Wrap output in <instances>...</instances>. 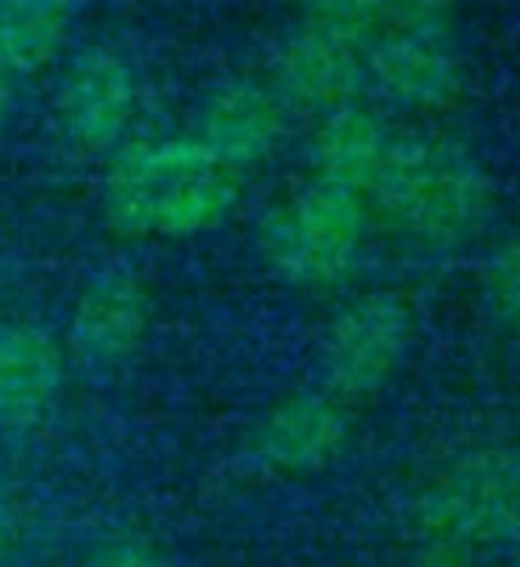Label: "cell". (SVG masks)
I'll use <instances>...</instances> for the list:
<instances>
[{"mask_svg":"<svg viewBox=\"0 0 520 567\" xmlns=\"http://www.w3.org/2000/svg\"><path fill=\"white\" fill-rule=\"evenodd\" d=\"M407 341V316L393 301L375 298L347 312L330 333L326 365L336 386L372 390L397 365Z\"/></svg>","mask_w":520,"mask_h":567,"instance_id":"6","label":"cell"},{"mask_svg":"<svg viewBox=\"0 0 520 567\" xmlns=\"http://www.w3.org/2000/svg\"><path fill=\"white\" fill-rule=\"evenodd\" d=\"M138 114V79L114 50H89L67 68L58 93L64 138L79 153H117Z\"/></svg>","mask_w":520,"mask_h":567,"instance_id":"2","label":"cell"},{"mask_svg":"<svg viewBox=\"0 0 520 567\" xmlns=\"http://www.w3.org/2000/svg\"><path fill=\"white\" fill-rule=\"evenodd\" d=\"M11 536H14V522H11V511L4 507V501H0V557L8 554V546H11Z\"/></svg>","mask_w":520,"mask_h":567,"instance_id":"12","label":"cell"},{"mask_svg":"<svg viewBox=\"0 0 520 567\" xmlns=\"http://www.w3.org/2000/svg\"><path fill=\"white\" fill-rule=\"evenodd\" d=\"M64 383L58 341L29 323L0 319V422L25 425L40 419Z\"/></svg>","mask_w":520,"mask_h":567,"instance_id":"5","label":"cell"},{"mask_svg":"<svg viewBox=\"0 0 520 567\" xmlns=\"http://www.w3.org/2000/svg\"><path fill=\"white\" fill-rule=\"evenodd\" d=\"M354 245L351 206L336 192H312L269 227V259L301 284H326L344 274Z\"/></svg>","mask_w":520,"mask_h":567,"instance_id":"4","label":"cell"},{"mask_svg":"<svg viewBox=\"0 0 520 567\" xmlns=\"http://www.w3.org/2000/svg\"><path fill=\"white\" fill-rule=\"evenodd\" d=\"M14 75L11 71L0 64V128H4V121H8V114H11V103H14Z\"/></svg>","mask_w":520,"mask_h":567,"instance_id":"11","label":"cell"},{"mask_svg":"<svg viewBox=\"0 0 520 567\" xmlns=\"http://www.w3.org/2000/svg\"><path fill=\"white\" fill-rule=\"evenodd\" d=\"M89 567H170L156 549L142 546V543H114L100 549Z\"/></svg>","mask_w":520,"mask_h":567,"instance_id":"10","label":"cell"},{"mask_svg":"<svg viewBox=\"0 0 520 567\" xmlns=\"http://www.w3.org/2000/svg\"><path fill=\"white\" fill-rule=\"evenodd\" d=\"M277 135V111L266 93L252 85H230L206 106L199 138L223 164L241 167L256 159Z\"/></svg>","mask_w":520,"mask_h":567,"instance_id":"8","label":"cell"},{"mask_svg":"<svg viewBox=\"0 0 520 567\" xmlns=\"http://www.w3.org/2000/svg\"><path fill=\"white\" fill-rule=\"evenodd\" d=\"M75 0H0V64L35 75L64 50Z\"/></svg>","mask_w":520,"mask_h":567,"instance_id":"7","label":"cell"},{"mask_svg":"<svg viewBox=\"0 0 520 567\" xmlns=\"http://www.w3.org/2000/svg\"><path fill=\"white\" fill-rule=\"evenodd\" d=\"M238 199V171L199 135L124 142L103 177V209L128 238H191Z\"/></svg>","mask_w":520,"mask_h":567,"instance_id":"1","label":"cell"},{"mask_svg":"<svg viewBox=\"0 0 520 567\" xmlns=\"http://www.w3.org/2000/svg\"><path fill=\"white\" fill-rule=\"evenodd\" d=\"M340 440V415L322 398H291L266 419L262 454L280 468H304L326 457Z\"/></svg>","mask_w":520,"mask_h":567,"instance_id":"9","label":"cell"},{"mask_svg":"<svg viewBox=\"0 0 520 567\" xmlns=\"http://www.w3.org/2000/svg\"><path fill=\"white\" fill-rule=\"evenodd\" d=\"M153 327V295L128 266L93 274L67 316V344L85 362L117 365L146 344Z\"/></svg>","mask_w":520,"mask_h":567,"instance_id":"3","label":"cell"}]
</instances>
